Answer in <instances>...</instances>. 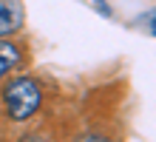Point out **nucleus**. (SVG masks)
<instances>
[{
	"label": "nucleus",
	"mask_w": 156,
	"mask_h": 142,
	"mask_svg": "<svg viewBox=\"0 0 156 142\" xmlns=\"http://www.w3.org/2000/svg\"><path fill=\"white\" fill-rule=\"evenodd\" d=\"M3 105L6 114L12 119H29L31 114H37L43 105V91H40V82L31 80V77H14L3 85Z\"/></svg>",
	"instance_id": "nucleus-1"
},
{
	"label": "nucleus",
	"mask_w": 156,
	"mask_h": 142,
	"mask_svg": "<svg viewBox=\"0 0 156 142\" xmlns=\"http://www.w3.org/2000/svg\"><path fill=\"white\" fill-rule=\"evenodd\" d=\"M23 26V9L14 3H9V0H0V37H9L14 34L17 28Z\"/></svg>",
	"instance_id": "nucleus-2"
},
{
	"label": "nucleus",
	"mask_w": 156,
	"mask_h": 142,
	"mask_svg": "<svg viewBox=\"0 0 156 142\" xmlns=\"http://www.w3.org/2000/svg\"><path fill=\"white\" fill-rule=\"evenodd\" d=\"M17 63H20V49H17L14 43L0 40V80H3Z\"/></svg>",
	"instance_id": "nucleus-3"
},
{
	"label": "nucleus",
	"mask_w": 156,
	"mask_h": 142,
	"mask_svg": "<svg viewBox=\"0 0 156 142\" xmlns=\"http://www.w3.org/2000/svg\"><path fill=\"white\" fill-rule=\"evenodd\" d=\"M74 142H108L105 137H97V134H88V137H80V139H74Z\"/></svg>",
	"instance_id": "nucleus-4"
}]
</instances>
